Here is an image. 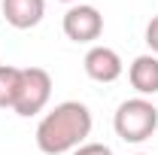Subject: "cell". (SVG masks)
<instances>
[{
    "label": "cell",
    "mask_w": 158,
    "mask_h": 155,
    "mask_svg": "<svg viewBox=\"0 0 158 155\" xmlns=\"http://www.w3.org/2000/svg\"><path fill=\"white\" fill-rule=\"evenodd\" d=\"M146 46L152 49V55L158 58V15L146 24Z\"/></svg>",
    "instance_id": "cell-10"
},
{
    "label": "cell",
    "mask_w": 158,
    "mask_h": 155,
    "mask_svg": "<svg viewBox=\"0 0 158 155\" xmlns=\"http://www.w3.org/2000/svg\"><path fill=\"white\" fill-rule=\"evenodd\" d=\"M82 67H85L88 79H94V82H116V79L122 76V70H125L118 52L110 49V46H91V49L85 52Z\"/></svg>",
    "instance_id": "cell-5"
},
{
    "label": "cell",
    "mask_w": 158,
    "mask_h": 155,
    "mask_svg": "<svg viewBox=\"0 0 158 155\" xmlns=\"http://www.w3.org/2000/svg\"><path fill=\"white\" fill-rule=\"evenodd\" d=\"M137 155H149V152H137Z\"/></svg>",
    "instance_id": "cell-12"
},
{
    "label": "cell",
    "mask_w": 158,
    "mask_h": 155,
    "mask_svg": "<svg viewBox=\"0 0 158 155\" xmlns=\"http://www.w3.org/2000/svg\"><path fill=\"white\" fill-rule=\"evenodd\" d=\"M61 27H64V37L73 43H94L103 34V15L91 3H73L64 12Z\"/></svg>",
    "instance_id": "cell-4"
},
{
    "label": "cell",
    "mask_w": 158,
    "mask_h": 155,
    "mask_svg": "<svg viewBox=\"0 0 158 155\" xmlns=\"http://www.w3.org/2000/svg\"><path fill=\"white\" fill-rule=\"evenodd\" d=\"M0 9L6 24H12L15 31H31L46 15V0H3Z\"/></svg>",
    "instance_id": "cell-6"
},
{
    "label": "cell",
    "mask_w": 158,
    "mask_h": 155,
    "mask_svg": "<svg viewBox=\"0 0 158 155\" xmlns=\"http://www.w3.org/2000/svg\"><path fill=\"white\" fill-rule=\"evenodd\" d=\"M21 88V67L0 64V110H12Z\"/></svg>",
    "instance_id": "cell-8"
},
{
    "label": "cell",
    "mask_w": 158,
    "mask_h": 155,
    "mask_svg": "<svg viewBox=\"0 0 158 155\" xmlns=\"http://www.w3.org/2000/svg\"><path fill=\"white\" fill-rule=\"evenodd\" d=\"M91 110L82 100H64L55 110H49L37 125V149L46 155L73 152L91 134Z\"/></svg>",
    "instance_id": "cell-1"
},
{
    "label": "cell",
    "mask_w": 158,
    "mask_h": 155,
    "mask_svg": "<svg viewBox=\"0 0 158 155\" xmlns=\"http://www.w3.org/2000/svg\"><path fill=\"white\" fill-rule=\"evenodd\" d=\"M113 128L125 143H143L158 131V107L146 97L122 100L113 116Z\"/></svg>",
    "instance_id": "cell-2"
},
{
    "label": "cell",
    "mask_w": 158,
    "mask_h": 155,
    "mask_svg": "<svg viewBox=\"0 0 158 155\" xmlns=\"http://www.w3.org/2000/svg\"><path fill=\"white\" fill-rule=\"evenodd\" d=\"M73 155H113V149L106 143H82L79 149H73Z\"/></svg>",
    "instance_id": "cell-9"
},
{
    "label": "cell",
    "mask_w": 158,
    "mask_h": 155,
    "mask_svg": "<svg viewBox=\"0 0 158 155\" xmlns=\"http://www.w3.org/2000/svg\"><path fill=\"white\" fill-rule=\"evenodd\" d=\"M52 97V76L49 70L43 67H21V88H19V97H15V116L21 119H31L46 110Z\"/></svg>",
    "instance_id": "cell-3"
},
{
    "label": "cell",
    "mask_w": 158,
    "mask_h": 155,
    "mask_svg": "<svg viewBox=\"0 0 158 155\" xmlns=\"http://www.w3.org/2000/svg\"><path fill=\"white\" fill-rule=\"evenodd\" d=\"M128 82L140 97L158 94V58L155 55H137L128 67Z\"/></svg>",
    "instance_id": "cell-7"
},
{
    "label": "cell",
    "mask_w": 158,
    "mask_h": 155,
    "mask_svg": "<svg viewBox=\"0 0 158 155\" xmlns=\"http://www.w3.org/2000/svg\"><path fill=\"white\" fill-rule=\"evenodd\" d=\"M61 3H73V0H61Z\"/></svg>",
    "instance_id": "cell-11"
}]
</instances>
